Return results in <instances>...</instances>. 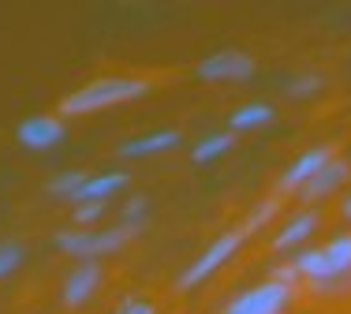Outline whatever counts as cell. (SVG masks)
Listing matches in <instances>:
<instances>
[{"label": "cell", "mask_w": 351, "mask_h": 314, "mask_svg": "<svg viewBox=\"0 0 351 314\" xmlns=\"http://www.w3.org/2000/svg\"><path fill=\"white\" fill-rule=\"evenodd\" d=\"M154 82L138 79V75H101L86 86L71 90V94L60 97V117H90L97 109H112V105L135 101V97H146Z\"/></svg>", "instance_id": "obj_1"}, {"label": "cell", "mask_w": 351, "mask_h": 314, "mask_svg": "<svg viewBox=\"0 0 351 314\" xmlns=\"http://www.w3.org/2000/svg\"><path fill=\"white\" fill-rule=\"evenodd\" d=\"M142 228H146V221H120L116 228H101V232H94V228H68V232H56V247L68 254H82V258H97V254H116L120 247H128L131 239H135Z\"/></svg>", "instance_id": "obj_2"}, {"label": "cell", "mask_w": 351, "mask_h": 314, "mask_svg": "<svg viewBox=\"0 0 351 314\" xmlns=\"http://www.w3.org/2000/svg\"><path fill=\"white\" fill-rule=\"evenodd\" d=\"M291 266H295L299 277L311 280V285H322V280H329V277L348 274L351 269V236H337L325 247H311V251H303Z\"/></svg>", "instance_id": "obj_3"}, {"label": "cell", "mask_w": 351, "mask_h": 314, "mask_svg": "<svg viewBox=\"0 0 351 314\" xmlns=\"http://www.w3.org/2000/svg\"><path fill=\"white\" fill-rule=\"evenodd\" d=\"M243 239H247L243 228H232V232H221V236H217L213 243L206 247V251L198 254V258H195V262H191V266L180 274V288H198L206 277H213L217 269H221L224 262H228L232 254H236L239 247H243Z\"/></svg>", "instance_id": "obj_4"}, {"label": "cell", "mask_w": 351, "mask_h": 314, "mask_svg": "<svg viewBox=\"0 0 351 314\" xmlns=\"http://www.w3.org/2000/svg\"><path fill=\"white\" fill-rule=\"evenodd\" d=\"M291 300V285H284V280H262V285L247 288V292H239L236 300L224 307V314H280L288 307Z\"/></svg>", "instance_id": "obj_5"}, {"label": "cell", "mask_w": 351, "mask_h": 314, "mask_svg": "<svg viewBox=\"0 0 351 314\" xmlns=\"http://www.w3.org/2000/svg\"><path fill=\"white\" fill-rule=\"evenodd\" d=\"M195 75L202 79V82H236V79H250V75H254V56L239 53V49H221V53H210L202 64H198Z\"/></svg>", "instance_id": "obj_6"}, {"label": "cell", "mask_w": 351, "mask_h": 314, "mask_svg": "<svg viewBox=\"0 0 351 314\" xmlns=\"http://www.w3.org/2000/svg\"><path fill=\"white\" fill-rule=\"evenodd\" d=\"M15 138H19L27 150H49L64 138V120L60 117H27L15 128Z\"/></svg>", "instance_id": "obj_7"}, {"label": "cell", "mask_w": 351, "mask_h": 314, "mask_svg": "<svg viewBox=\"0 0 351 314\" xmlns=\"http://www.w3.org/2000/svg\"><path fill=\"white\" fill-rule=\"evenodd\" d=\"M97 285H101V266H97L94 258L75 266L68 274V280H64V292H60L64 307H82V303L97 292Z\"/></svg>", "instance_id": "obj_8"}, {"label": "cell", "mask_w": 351, "mask_h": 314, "mask_svg": "<svg viewBox=\"0 0 351 314\" xmlns=\"http://www.w3.org/2000/svg\"><path fill=\"white\" fill-rule=\"evenodd\" d=\"M351 176V169H348V161H337V157H332L329 165H325L322 172H317V176H311L306 180L303 187H299V198H303V202H317V198H325V195H332L337 191L340 184H344V180Z\"/></svg>", "instance_id": "obj_9"}, {"label": "cell", "mask_w": 351, "mask_h": 314, "mask_svg": "<svg viewBox=\"0 0 351 314\" xmlns=\"http://www.w3.org/2000/svg\"><path fill=\"white\" fill-rule=\"evenodd\" d=\"M329 161H332L329 146H314V150L299 154V157H295V165H291V169L284 172V187H288V191H299V187H303L311 176H317V172H322Z\"/></svg>", "instance_id": "obj_10"}, {"label": "cell", "mask_w": 351, "mask_h": 314, "mask_svg": "<svg viewBox=\"0 0 351 314\" xmlns=\"http://www.w3.org/2000/svg\"><path fill=\"white\" fill-rule=\"evenodd\" d=\"M180 131L176 128H165V131H149V135H138V138H128L120 143V157H149V154H165L172 146H180Z\"/></svg>", "instance_id": "obj_11"}, {"label": "cell", "mask_w": 351, "mask_h": 314, "mask_svg": "<svg viewBox=\"0 0 351 314\" xmlns=\"http://www.w3.org/2000/svg\"><path fill=\"white\" fill-rule=\"evenodd\" d=\"M128 172H101V176H90L79 191L71 195V206L75 202H105L108 195H116L120 187H128Z\"/></svg>", "instance_id": "obj_12"}, {"label": "cell", "mask_w": 351, "mask_h": 314, "mask_svg": "<svg viewBox=\"0 0 351 314\" xmlns=\"http://www.w3.org/2000/svg\"><path fill=\"white\" fill-rule=\"evenodd\" d=\"M314 228H317V213H314V210H299V213H291L288 225H284L280 232L273 236V247H277V251H288V247L311 239Z\"/></svg>", "instance_id": "obj_13"}, {"label": "cell", "mask_w": 351, "mask_h": 314, "mask_svg": "<svg viewBox=\"0 0 351 314\" xmlns=\"http://www.w3.org/2000/svg\"><path fill=\"white\" fill-rule=\"evenodd\" d=\"M269 120H273V105L250 101V105H239V109L228 117V131L239 135V131H254V128H262V123H269Z\"/></svg>", "instance_id": "obj_14"}, {"label": "cell", "mask_w": 351, "mask_h": 314, "mask_svg": "<svg viewBox=\"0 0 351 314\" xmlns=\"http://www.w3.org/2000/svg\"><path fill=\"white\" fill-rule=\"evenodd\" d=\"M232 131H217V135H206L202 143L191 150V157H195V165H210L213 157H221V154H228L232 150Z\"/></svg>", "instance_id": "obj_15"}, {"label": "cell", "mask_w": 351, "mask_h": 314, "mask_svg": "<svg viewBox=\"0 0 351 314\" xmlns=\"http://www.w3.org/2000/svg\"><path fill=\"white\" fill-rule=\"evenodd\" d=\"M86 172H79V169H68V172H56V176L53 180H49V195H75V191H79V187L82 184H86Z\"/></svg>", "instance_id": "obj_16"}, {"label": "cell", "mask_w": 351, "mask_h": 314, "mask_svg": "<svg viewBox=\"0 0 351 314\" xmlns=\"http://www.w3.org/2000/svg\"><path fill=\"white\" fill-rule=\"evenodd\" d=\"M277 210H280V198H265V202H258L254 210L247 213V221H243V232H247V236H250V232H258V228H262V225H265V221H269Z\"/></svg>", "instance_id": "obj_17"}, {"label": "cell", "mask_w": 351, "mask_h": 314, "mask_svg": "<svg viewBox=\"0 0 351 314\" xmlns=\"http://www.w3.org/2000/svg\"><path fill=\"white\" fill-rule=\"evenodd\" d=\"M97 217H105V202H75L71 206V221L79 228H90Z\"/></svg>", "instance_id": "obj_18"}, {"label": "cell", "mask_w": 351, "mask_h": 314, "mask_svg": "<svg viewBox=\"0 0 351 314\" xmlns=\"http://www.w3.org/2000/svg\"><path fill=\"white\" fill-rule=\"evenodd\" d=\"M19 262H23V247L19 243H4V247H0V277H8Z\"/></svg>", "instance_id": "obj_19"}, {"label": "cell", "mask_w": 351, "mask_h": 314, "mask_svg": "<svg viewBox=\"0 0 351 314\" xmlns=\"http://www.w3.org/2000/svg\"><path fill=\"white\" fill-rule=\"evenodd\" d=\"M314 90H322V75H295V79L288 82V94H291V97L314 94Z\"/></svg>", "instance_id": "obj_20"}, {"label": "cell", "mask_w": 351, "mask_h": 314, "mask_svg": "<svg viewBox=\"0 0 351 314\" xmlns=\"http://www.w3.org/2000/svg\"><path fill=\"white\" fill-rule=\"evenodd\" d=\"M146 195H131L123 202V221H146Z\"/></svg>", "instance_id": "obj_21"}, {"label": "cell", "mask_w": 351, "mask_h": 314, "mask_svg": "<svg viewBox=\"0 0 351 314\" xmlns=\"http://www.w3.org/2000/svg\"><path fill=\"white\" fill-rule=\"evenodd\" d=\"M112 314H154V303L149 300H123Z\"/></svg>", "instance_id": "obj_22"}, {"label": "cell", "mask_w": 351, "mask_h": 314, "mask_svg": "<svg viewBox=\"0 0 351 314\" xmlns=\"http://www.w3.org/2000/svg\"><path fill=\"white\" fill-rule=\"evenodd\" d=\"M344 217H348V221H351V195H348V198H344Z\"/></svg>", "instance_id": "obj_23"}]
</instances>
